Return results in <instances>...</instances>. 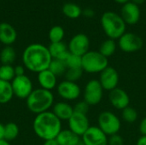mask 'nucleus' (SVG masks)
<instances>
[{"instance_id":"2","label":"nucleus","mask_w":146,"mask_h":145,"mask_svg":"<svg viewBox=\"0 0 146 145\" xmlns=\"http://www.w3.org/2000/svg\"><path fill=\"white\" fill-rule=\"evenodd\" d=\"M33 129L38 138L45 141L56 138L59 132L62 130V121L52 111H46L35 116L33 122Z\"/></svg>"},{"instance_id":"21","label":"nucleus","mask_w":146,"mask_h":145,"mask_svg":"<svg viewBox=\"0 0 146 145\" xmlns=\"http://www.w3.org/2000/svg\"><path fill=\"white\" fill-rule=\"evenodd\" d=\"M56 139L59 145H78L81 138L69 129H62Z\"/></svg>"},{"instance_id":"32","label":"nucleus","mask_w":146,"mask_h":145,"mask_svg":"<svg viewBox=\"0 0 146 145\" xmlns=\"http://www.w3.org/2000/svg\"><path fill=\"white\" fill-rule=\"evenodd\" d=\"M64 62L68 68H81L82 56H79L71 54L69 52L68 57L65 59Z\"/></svg>"},{"instance_id":"6","label":"nucleus","mask_w":146,"mask_h":145,"mask_svg":"<svg viewBox=\"0 0 146 145\" xmlns=\"http://www.w3.org/2000/svg\"><path fill=\"white\" fill-rule=\"evenodd\" d=\"M98 126L110 137L119 133L121 127V122L115 113L105 110L101 112L98 117Z\"/></svg>"},{"instance_id":"34","label":"nucleus","mask_w":146,"mask_h":145,"mask_svg":"<svg viewBox=\"0 0 146 145\" xmlns=\"http://www.w3.org/2000/svg\"><path fill=\"white\" fill-rule=\"evenodd\" d=\"M108 145H124V139L119 134H115L108 138Z\"/></svg>"},{"instance_id":"36","label":"nucleus","mask_w":146,"mask_h":145,"mask_svg":"<svg viewBox=\"0 0 146 145\" xmlns=\"http://www.w3.org/2000/svg\"><path fill=\"white\" fill-rule=\"evenodd\" d=\"M25 71L26 68L23 65H18L15 67V76H21V75H25Z\"/></svg>"},{"instance_id":"23","label":"nucleus","mask_w":146,"mask_h":145,"mask_svg":"<svg viewBox=\"0 0 146 145\" xmlns=\"http://www.w3.org/2000/svg\"><path fill=\"white\" fill-rule=\"evenodd\" d=\"M16 58L15 49L9 46H4L0 51V62L2 65H12Z\"/></svg>"},{"instance_id":"24","label":"nucleus","mask_w":146,"mask_h":145,"mask_svg":"<svg viewBox=\"0 0 146 145\" xmlns=\"http://www.w3.org/2000/svg\"><path fill=\"white\" fill-rule=\"evenodd\" d=\"M62 13L70 19H77L82 15L81 8L74 3H66L62 6Z\"/></svg>"},{"instance_id":"10","label":"nucleus","mask_w":146,"mask_h":145,"mask_svg":"<svg viewBox=\"0 0 146 145\" xmlns=\"http://www.w3.org/2000/svg\"><path fill=\"white\" fill-rule=\"evenodd\" d=\"M56 91L58 96L66 102L75 101L81 94V89L77 83L66 79L58 83L56 86Z\"/></svg>"},{"instance_id":"17","label":"nucleus","mask_w":146,"mask_h":145,"mask_svg":"<svg viewBox=\"0 0 146 145\" xmlns=\"http://www.w3.org/2000/svg\"><path fill=\"white\" fill-rule=\"evenodd\" d=\"M37 81L40 88L51 91L57 86V77L49 69L37 73Z\"/></svg>"},{"instance_id":"8","label":"nucleus","mask_w":146,"mask_h":145,"mask_svg":"<svg viewBox=\"0 0 146 145\" xmlns=\"http://www.w3.org/2000/svg\"><path fill=\"white\" fill-rule=\"evenodd\" d=\"M14 96L20 99H27L32 93L33 89V84L31 79L25 75L15 76L11 81Z\"/></svg>"},{"instance_id":"43","label":"nucleus","mask_w":146,"mask_h":145,"mask_svg":"<svg viewBox=\"0 0 146 145\" xmlns=\"http://www.w3.org/2000/svg\"><path fill=\"white\" fill-rule=\"evenodd\" d=\"M0 145H11V144H9V142H8V141H6V140L3 139V140H0Z\"/></svg>"},{"instance_id":"12","label":"nucleus","mask_w":146,"mask_h":145,"mask_svg":"<svg viewBox=\"0 0 146 145\" xmlns=\"http://www.w3.org/2000/svg\"><path fill=\"white\" fill-rule=\"evenodd\" d=\"M108 138L98 126H92L81 136V140L85 145H108Z\"/></svg>"},{"instance_id":"28","label":"nucleus","mask_w":146,"mask_h":145,"mask_svg":"<svg viewBox=\"0 0 146 145\" xmlns=\"http://www.w3.org/2000/svg\"><path fill=\"white\" fill-rule=\"evenodd\" d=\"M65 32L64 29L61 26H54L49 31V39L50 43H58L62 42L64 38Z\"/></svg>"},{"instance_id":"30","label":"nucleus","mask_w":146,"mask_h":145,"mask_svg":"<svg viewBox=\"0 0 146 145\" xmlns=\"http://www.w3.org/2000/svg\"><path fill=\"white\" fill-rule=\"evenodd\" d=\"M15 77V67L12 65H1L0 66V79L11 82Z\"/></svg>"},{"instance_id":"7","label":"nucleus","mask_w":146,"mask_h":145,"mask_svg":"<svg viewBox=\"0 0 146 145\" xmlns=\"http://www.w3.org/2000/svg\"><path fill=\"white\" fill-rule=\"evenodd\" d=\"M104 88L102 87L98 79L89 80L83 91V100L90 106H96L99 104L104 97Z\"/></svg>"},{"instance_id":"5","label":"nucleus","mask_w":146,"mask_h":145,"mask_svg":"<svg viewBox=\"0 0 146 145\" xmlns=\"http://www.w3.org/2000/svg\"><path fill=\"white\" fill-rule=\"evenodd\" d=\"M109 67V60L98 50H89L82 56L81 68L88 73H100Z\"/></svg>"},{"instance_id":"16","label":"nucleus","mask_w":146,"mask_h":145,"mask_svg":"<svg viewBox=\"0 0 146 145\" xmlns=\"http://www.w3.org/2000/svg\"><path fill=\"white\" fill-rule=\"evenodd\" d=\"M140 15H141V12L139 5L130 1L122 5L121 16L126 24L127 25L137 24L140 19Z\"/></svg>"},{"instance_id":"4","label":"nucleus","mask_w":146,"mask_h":145,"mask_svg":"<svg viewBox=\"0 0 146 145\" xmlns=\"http://www.w3.org/2000/svg\"><path fill=\"white\" fill-rule=\"evenodd\" d=\"M101 26L109 38L119 39L126 32L127 24L120 15L113 11H106L101 16Z\"/></svg>"},{"instance_id":"39","label":"nucleus","mask_w":146,"mask_h":145,"mask_svg":"<svg viewBox=\"0 0 146 145\" xmlns=\"http://www.w3.org/2000/svg\"><path fill=\"white\" fill-rule=\"evenodd\" d=\"M43 145H59L56 139H49V140H45L44 141V144Z\"/></svg>"},{"instance_id":"29","label":"nucleus","mask_w":146,"mask_h":145,"mask_svg":"<svg viewBox=\"0 0 146 145\" xmlns=\"http://www.w3.org/2000/svg\"><path fill=\"white\" fill-rule=\"evenodd\" d=\"M121 118L122 120L129 124H133L134 122H136V121L139 118V114L138 111L136 110V109L128 106L126 109H124L123 110H121Z\"/></svg>"},{"instance_id":"35","label":"nucleus","mask_w":146,"mask_h":145,"mask_svg":"<svg viewBox=\"0 0 146 145\" xmlns=\"http://www.w3.org/2000/svg\"><path fill=\"white\" fill-rule=\"evenodd\" d=\"M139 131L141 136H146V117L141 120L139 126Z\"/></svg>"},{"instance_id":"25","label":"nucleus","mask_w":146,"mask_h":145,"mask_svg":"<svg viewBox=\"0 0 146 145\" xmlns=\"http://www.w3.org/2000/svg\"><path fill=\"white\" fill-rule=\"evenodd\" d=\"M116 47H117V45H116L115 41L114 39L108 38V39H105L104 41L102 42V44H100L98 51L104 56L109 58L115 54V52L116 50Z\"/></svg>"},{"instance_id":"41","label":"nucleus","mask_w":146,"mask_h":145,"mask_svg":"<svg viewBox=\"0 0 146 145\" xmlns=\"http://www.w3.org/2000/svg\"><path fill=\"white\" fill-rule=\"evenodd\" d=\"M131 2L139 6V5L143 4V3H144L145 2V0H131Z\"/></svg>"},{"instance_id":"19","label":"nucleus","mask_w":146,"mask_h":145,"mask_svg":"<svg viewBox=\"0 0 146 145\" xmlns=\"http://www.w3.org/2000/svg\"><path fill=\"white\" fill-rule=\"evenodd\" d=\"M17 38V32L15 27L7 22L0 23V42L4 46L13 44Z\"/></svg>"},{"instance_id":"42","label":"nucleus","mask_w":146,"mask_h":145,"mask_svg":"<svg viewBox=\"0 0 146 145\" xmlns=\"http://www.w3.org/2000/svg\"><path fill=\"white\" fill-rule=\"evenodd\" d=\"M116 3H121V4H125L126 3H127V2H129L130 0H115Z\"/></svg>"},{"instance_id":"31","label":"nucleus","mask_w":146,"mask_h":145,"mask_svg":"<svg viewBox=\"0 0 146 145\" xmlns=\"http://www.w3.org/2000/svg\"><path fill=\"white\" fill-rule=\"evenodd\" d=\"M83 69L81 68H68L64 77L66 80L71 81V82H75L77 83V81H79L83 75Z\"/></svg>"},{"instance_id":"38","label":"nucleus","mask_w":146,"mask_h":145,"mask_svg":"<svg viewBox=\"0 0 146 145\" xmlns=\"http://www.w3.org/2000/svg\"><path fill=\"white\" fill-rule=\"evenodd\" d=\"M136 145H146V136H140L137 140Z\"/></svg>"},{"instance_id":"20","label":"nucleus","mask_w":146,"mask_h":145,"mask_svg":"<svg viewBox=\"0 0 146 145\" xmlns=\"http://www.w3.org/2000/svg\"><path fill=\"white\" fill-rule=\"evenodd\" d=\"M49 51L52 59H58L62 61H65L68 57L69 51L68 49V45L63 42L58 43H50L48 46Z\"/></svg>"},{"instance_id":"9","label":"nucleus","mask_w":146,"mask_h":145,"mask_svg":"<svg viewBox=\"0 0 146 145\" xmlns=\"http://www.w3.org/2000/svg\"><path fill=\"white\" fill-rule=\"evenodd\" d=\"M118 45L121 50L126 53H133L140 50L144 45V41L139 35L126 32L119 39Z\"/></svg>"},{"instance_id":"14","label":"nucleus","mask_w":146,"mask_h":145,"mask_svg":"<svg viewBox=\"0 0 146 145\" xmlns=\"http://www.w3.org/2000/svg\"><path fill=\"white\" fill-rule=\"evenodd\" d=\"M68 129L80 138L91 126L87 115H83L76 112H74L71 118L68 121Z\"/></svg>"},{"instance_id":"13","label":"nucleus","mask_w":146,"mask_h":145,"mask_svg":"<svg viewBox=\"0 0 146 145\" xmlns=\"http://www.w3.org/2000/svg\"><path fill=\"white\" fill-rule=\"evenodd\" d=\"M99 76V82L104 91H111L112 90L118 87L120 81V76L118 71L113 67H107L102 71Z\"/></svg>"},{"instance_id":"40","label":"nucleus","mask_w":146,"mask_h":145,"mask_svg":"<svg viewBox=\"0 0 146 145\" xmlns=\"http://www.w3.org/2000/svg\"><path fill=\"white\" fill-rule=\"evenodd\" d=\"M4 139V125L0 123V140Z\"/></svg>"},{"instance_id":"37","label":"nucleus","mask_w":146,"mask_h":145,"mask_svg":"<svg viewBox=\"0 0 146 145\" xmlns=\"http://www.w3.org/2000/svg\"><path fill=\"white\" fill-rule=\"evenodd\" d=\"M82 15H84L87 18H92L95 15V11L92 8H86L82 10Z\"/></svg>"},{"instance_id":"33","label":"nucleus","mask_w":146,"mask_h":145,"mask_svg":"<svg viewBox=\"0 0 146 145\" xmlns=\"http://www.w3.org/2000/svg\"><path fill=\"white\" fill-rule=\"evenodd\" d=\"M73 107H74V112L80 113V114H83V115H87L91 106L86 102L82 100V101L77 102L74 104V106H73Z\"/></svg>"},{"instance_id":"26","label":"nucleus","mask_w":146,"mask_h":145,"mask_svg":"<svg viewBox=\"0 0 146 145\" xmlns=\"http://www.w3.org/2000/svg\"><path fill=\"white\" fill-rule=\"evenodd\" d=\"M20 128L18 125L15 122H9L4 125V140L10 142L19 136Z\"/></svg>"},{"instance_id":"22","label":"nucleus","mask_w":146,"mask_h":145,"mask_svg":"<svg viewBox=\"0 0 146 145\" xmlns=\"http://www.w3.org/2000/svg\"><path fill=\"white\" fill-rule=\"evenodd\" d=\"M14 97L11 82L0 79V104H6Z\"/></svg>"},{"instance_id":"11","label":"nucleus","mask_w":146,"mask_h":145,"mask_svg":"<svg viewBox=\"0 0 146 145\" xmlns=\"http://www.w3.org/2000/svg\"><path fill=\"white\" fill-rule=\"evenodd\" d=\"M68 51L71 54L83 56L90 50V39L85 33L75 34L68 42Z\"/></svg>"},{"instance_id":"27","label":"nucleus","mask_w":146,"mask_h":145,"mask_svg":"<svg viewBox=\"0 0 146 145\" xmlns=\"http://www.w3.org/2000/svg\"><path fill=\"white\" fill-rule=\"evenodd\" d=\"M48 69L50 70L56 77H58V76L64 75L68 68L64 61L58 60V59H52Z\"/></svg>"},{"instance_id":"3","label":"nucleus","mask_w":146,"mask_h":145,"mask_svg":"<svg viewBox=\"0 0 146 145\" xmlns=\"http://www.w3.org/2000/svg\"><path fill=\"white\" fill-rule=\"evenodd\" d=\"M54 101L55 97L51 91L39 87L32 91L29 97L26 99V103L28 110L37 115L50 111L55 103Z\"/></svg>"},{"instance_id":"15","label":"nucleus","mask_w":146,"mask_h":145,"mask_svg":"<svg viewBox=\"0 0 146 145\" xmlns=\"http://www.w3.org/2000/svg\"><path fill=\"white\" fill-rule=\"evenodd\" d=\"M109 101L113 108L118 110H123L130 104V97L127 92L122 88L117 87L109 94Z\"/></svg>"},{"instance_id":"18","label":"nucleus","mask_w":146,"mask_h":145,"mask_svg":"<svg viewBox=\"0 0 146 145\" xmlns=\"http://www.w3.org/2000/svg\"><path fill=\"white\" fill-rule=\"evenodd\" d=\"M52 113L61 121H68L74 114V107L66 101L55 103L52 107Z\"/></svg>"},{"instance_id":"1","label":"nucleus","mask_w":146,"mask_h":145,"mask_svg":"<svg viewBox=\"0 0 146 145\" xmlns=\"http://www.w3.org/2000/svg\"><path fill=\"white\" fill-rule=\"evenodd\" d=\"M21 60L27 70L38 73L49 68L52 57L48 47L42 44L33 43L24 49Z\"/></svg>"}]
</instances>
